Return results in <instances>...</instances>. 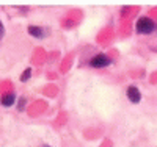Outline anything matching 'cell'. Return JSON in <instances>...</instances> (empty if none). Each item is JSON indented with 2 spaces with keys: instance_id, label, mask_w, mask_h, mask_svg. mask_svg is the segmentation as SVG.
Listing matches in <instances>:
<instances>
[{
  "instance_id": "6da1fadb",
  "label": "cell",
  "mask_w": 157,
  "mask_h": 147,
  "mask_svg": "<svg viewBox=\"0 0 157 147\" xmlns=\"http://www.w3.org/2000/svg\"><path fill=\"white\" fill-rule=\"evenodd\" d=\"M155 30V24L149 17H140L137 22V31L140 35H149Z\"/></svg>"
},
{
  "instance_id": "7a4b0ae2",
  "label": "cell",
  "mask_w": 157,
  "mask_h": 147,
  "mask_svg": "<svg viewBox=\"0 0 157 147\" xmlns=\"http://www.w3.org/2000/svg\"><path fill=\"white\" fill-rule=\"evenodd\" d=\"M90 64H91V68H107L109 64H112V60L107 55H104V53H98L96 57L91 58Z\"/></svg>"
},
{
  "instance_id": "3957f363",
  "label": "cell",
  "mask_w": 157,
  "mask_h": 147,
  "mask_svg": "<svg viewBox=\"0 0 157 147\" xmlns=\"http://www.w3.org/2000/svg\"><path fill=\"white\" fill-rule=\"evenodd\" d=\"M127 97L132 103H138L141 100V94H140V89L137 86H129L127 88Z\"/></svg>"
},
{
  "instance_id": "277c9868",
  "label": "cell",
  "mask_w": 157,
  "mask_h": 147,
  "mask_svg": "<svg viewBox=\"0 0 157 147\" xmlns=\"http://www.w3.org/2000/svg\"><path fill=\"white\" fill-rule=\"evenodd\" d=\"M29 33H30L32 36L38 38V39L44 38V30L41 28V27H36V25H30V27H29Z\"/></svg>"
},
{
  "instance_id": "5b68a950",
  "label": "cell",
  "mask_w": 157,
  "mask_h": 147,
  "mask_svg": "<svg viewBox=\"0 0 157 147\" xmlns=\"http://www.w3.org/2000/svg\"><path fill=\"white\" fill-rule=\"evenodd\" d=\"M14 100H16V96H14V92H8V94H5L3 97H2V105L3 106H11L13 103H14Z\"/></svg>"
},
{
  "instance_id": "8992f818",
  "label": "cell",
  "mask_w": 157,
  "mask_h": 147,
  "mask_svg": "<svg viewBox=\"0 0 157 147\" xmlns=\"http://www.w3.org/2000/svg\"><path fill=\"white\" fill-rule=\"evenodd\" d=\"M30 75H32V69L29 68V69H25V72L21 75V80H22V82H27V80L30 78Z\"/></svg>"
},
{
  "instance_id": "52a82bcc",
  "label": "cell",
  "mask_w": 157,
  "mask_h": 147,
  "mask_svg": "<svg viewBox=\"0 0 157 147\" xmlns=\"http://www.w3.org/2000/svg\"><path fill=\"white\" fill-rule=\"evenodd\" d=\"M19 111H24L25 110V99H22L21 102H19V108H17Z\"/></svg>"
},
{
  "instance_id": "ba28073f",
  "label": "cell",
  "mask_w": 157,
  "mask_h": 147,
  "mask_svg": "<svg viewBox=\"0 0 157 147\" xmlns=\"http://www.w3.org/2000/svg\"><path fill=\"white\" fill-rule=\"evenodd\" d=\"M3 35H5V27H3V24H2V20H0V39L3 38Z\"/></svg>"
},
{
  "instance_id": "9c48e42d",
  "label": "cell",
  "mask_w": 157,
  "mask_h": 147,
  "mask_svg": "<svg viewBox=\"0 0 157 147\" xmlns=\"http://www.w3.org/2000/svg\"><path fill=\"white\" fill-rule=\"evenodd\" d=\"M43 147H49V145H43Z\"/></svg>"
}]
</instances>
